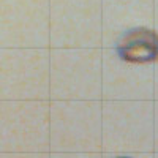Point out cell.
<instances>
[{
	"label": "cell",
	"mask_w": 158,
	"mask_h": 158,
	"mask_svg": "<svg viewBox=\"0 0 158 158\" xmlns=\"http://www.w3.org/2000/svg\"><path fill=\"white\" fill-rule=\"evenodd\" d=\"M118 57L128 63H150L158 59V33L136 27L125 32L115 46Z\"/></svg>",
	"instance_id": "6da1fadb"
}]
</instances>
